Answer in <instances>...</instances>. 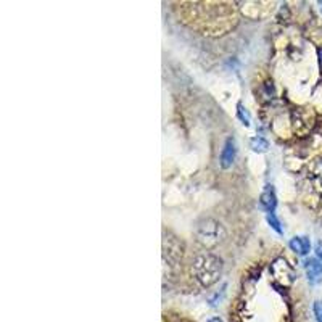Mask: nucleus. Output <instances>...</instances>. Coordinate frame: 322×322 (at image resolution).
Instances as JSON below:
<instances>
[{
  "mask_svg": "<svg viewBox=\"0 0 322 322\" xmlns=\"http://www.w3.org/2000/svg\"><path fill=\"white\" fill-rule=\"evenodd\" d=\"M192 271H194L195 279L202 287H211L221 277L222 261L218 256L211 255V253H202V255L195 256Z\"/></svg>",
  "mask_w": 322,
  "mask_h": 322,
  "instance_id": "f257e3e1",
  "label": "nucleus"
},
{
  "mask_svg": "<svg viewBox=\"0 0 322 322\" xmlns=\"http://www.w3.org/2000/svg\"><path fill=\"white\" fill-rule=\"evenodd\" d=\"M221 237H222L221 224H218V222L213 219H205L197 227V239L202 245H205L206 248L216 247L221 242Z\"/></svg>",
  "mask_w": 322,
  "mask_h": 322,
  "instance_id": "f03ea898",
  "label": "nucleus"
},
{
  "mask_svg": "<svg viewBox=\"0 0 322 322\" xmlns=\"http://www.w3.org/2000/svg\"><path fill=\"white\" fill-rule=\"evenodd\" d=\"M271 272L274 275V279L280 282L282 285H290V283L295 280V271L283 258L275 259L274 264L271 266Z\"/></svg>",
  "mask_w": 322,
  "mask_h": 322,
  "instance_id": "7ed1b4c3",
  "label": "nucleus"
},
{
  "mask_svg": "<svg viewBox=\"0 0 322 322\" xmlns=\"http://www.w3.org/2000/svg\"><path fill=\"white\" fill-rule=\"evenodd\" d=\"M235 156H237V143H235L234 137H229V139L226 140V143H224V147H222L221 156H219L221 168L229 170V168L234 165Z\"/></svg>",
  "mask_w": 322,
  "mask_h": 322,
  "instance_id": "20e7f679",
  "label": "nucleus"
},
{
  "mask_svg": "<svg viewBox=\"0 0 322 322\" xmlns=\"http://www.w3.org/2000/svg\"><path fill=\"white\" fill-rule=\"evenodd\" d=\"M275 206H277V197H275V190L272 186H267L264 187L261 197H259V208L266 213H274Z\"/></svg>",
  "mask_w": 322,
  "mask_h": 322,
  "instance_id": "39448f33",
  "label": "nucleus"
},
{
  "mask_svg": "<svg viewBox=\"0 0 322 322\" xmlns=\"http://www.w3.org/2000/svg\"><path fill=\"white\" fill-rule=\"evenodd\" d=\"M304 269H306V275H308V280L311 283H316L320 280L322 275V263L319 261L317 258H309L304 261Z\"/></svg>",
  "mask_w": 322,
  "mask_h": 322,
  "instance_id": "423d86ee",
  "label": "nucleus"
},
{
  "mask_svg": "<svg viewBox=\"0 0 322 322\" xmlns=\"http://www.w3.org/2000/svg\"><path fill=\"white\" fill-rule=\"evenodd\" d=\"M288 247L292 248V251H295L296 255L306 256L311 251V242H309L308 237L296 235V237H293V239L288 242Z\"/></svg>",
  "mask_w": 322,
  "mask_h": 322,
  "instance_id": "0eeeda50",
  "label": "nucleus"
},
{
  "mask_svg": "<svg viewBox=\"0 0 322 322\" xmlns=\"http://www.w3.org/2000/svg\"><path fill=\"white\" fill-rule=\"evenodd\" d=\"M309 178L317 182L319 186H322V158L314 159L309 165Z\"/></svg>",
  "mask_w": 322,
  "mask_h": 322,
  "instance_id": "6e6552de",
  "label": "nucleus"
},
{
  "mask_svg": "<svg viewBox=\"0 0 322 322\" xmlns=\"http://www.w3.org/2000/svg\"><path fill=\"white\" fill-rule=\"evenodd\" d=\"M250 148L256 153H264V151H267V148H269V142H267L266 139H263V137H259V135L251 137Z\"/></svg>",
  "mask_w": 322,
  "mask_h": 322,
  "instance_id": "1a4fd4ad",
  "label": "nucleus"
},
{
  "mask_svg": "<svg viewBox=\"0 0 322 322\" xmlns=\"http://www.w3.org/2000/svg\"><path fill=\"white\" fill-rule=\"evenodd\" d=\"M266 221H267V224L271 226V229H274V231L277 232L279 235L283 234V229H282V226H280V221L277 219V216H275L274 213H267Z\"/></svg>",
  "mask_w": 322,
  "mask_h": 322,
  "instance_id": "9d476101",
  "label": "nucleus"
},
{
  "mask_svg": "<svg viewBox=\"0 0 322 322\" xmlns=\"http://www.w3.org/2000/svg\"><path fill=\"white\" fill-rule=\"evenodd\" d=\"M237 118L242 121V124L250 126V113L247 111V108L242 103H237Z\"/></svg>",
  "mask_w": 322,
  "mask_h": 322,
  "instance_id": "9b49d317",
  "label": "nucleus"
},
{
  "mask_svg": "<svg viewBox=\"0 0 322 322\" xmlns=\"http://www.w3.org/2000/svg\"><path fill=\"white\" fill-rule=\"evenodd\" d=\"M312 311H314V316H316V320L322 322V301H314Z\"/></svg>",
  "mask_w": 322,
  "mask_h": 322,
  "instance_id": "f8f14e48",
  "label": "nucleus"
},
{
  "mask_svg": "<svg viewBox=\"0 0 322 322\" xmlns=\"http://www.w3.org/2000/svg\"><path fill=\"white\" fill-rule=\"evenodd\" d=\"M316 256L317 259L322 263V242H317L316 243Z\"/></svg>",
  "mask_w": 322,
  "mask_h": 322,
  "instance_id": "ddd939ff",
  "label": "nucleus"
},
{
  "mask_svg": "<svg viewBox=\"0 0 322 322\" xmlns=\"http://www.w3.org/2000/svg\"><path fill=\"white\" fill-rule=\"evenodd\" d=\"M317 60H319V70H320V74H322V47L317 49Z\"/></svg>",
  "mask_w": 322,
  "mask_h": 322,
  "instance_id": "4468645a",
  "label": "nucleus"
},
{
  "mask_svg": "<svg viewBox=\"0 0 322 322\" xmlns=\"http://www.w3.org/2000/svg\"><path fill=\"white\" fill-rule=\"evenodd\" d=\"M208 322H222V319L216 316V317H211V319H208Z\"/></svg>",
  "mask_w": 322,
  "mask_h": 322,
  "instance_id": "2eb2a0df",
  "label": "nucleus"
}]
</instances>
